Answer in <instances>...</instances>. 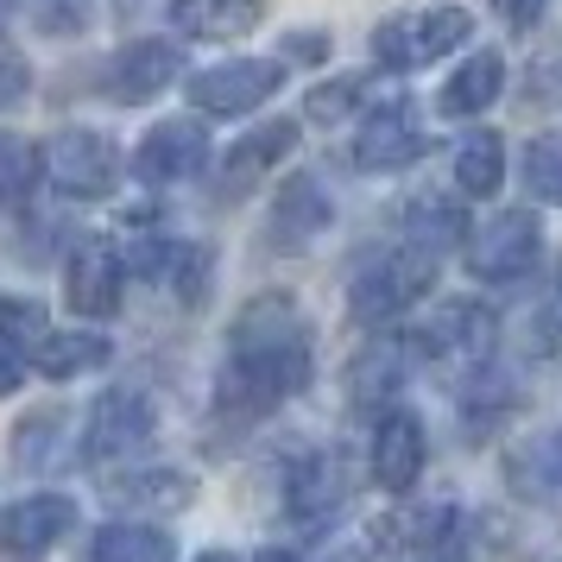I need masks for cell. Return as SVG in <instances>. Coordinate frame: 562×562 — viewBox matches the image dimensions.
<instances>
[{
	"mask_svg": "<svg viewBox=\"0 0 562 562\" xmlns=\"http://www.w3.org/2000/svg\"><path fill=\"white\" fill-rule=\"evenodd\" d=\"M196 562H234L228 550H209V557H196Z\"/></svg>",
	"mask_w": 562,
	"mask_h": 562,
	"instance_id": "obj_38",
	"label": "cell"
},
{
	"mask_svg": "<svg viewBox=\"0 0 562 562\" xmlns=\"http://www.w3.org/2000/svg\"><path fill=\"white\" fill-rule=\"evenodd\" d=\"M550 291H557V310H562V266H557V284H550Z\"/></svg>",
	"mask_w": 562,
	"mask_h": 562,
	"instance_id": "obj_39",
	"label": "cell"
},
{
	"mask_svg": "<svg viewBox=\"0 0 562 562\" xmlns=\"http://www.w3.org/2000/svg\"><path fill=\"white\" fill-rule=\"evenodd\" d=\"M499 95H506V64L493 52H474V57H461V70L442 82V114L468 121V114H486Z\"/></svg>",
	"mask_w": 562,
	"mask_h": 562,
	"instance_id": "obj_23",
	"label": "cell"
},
{
	"mask_svg": "<svg viewBox=\"0 0 562 562\" xmlns=\"http://www.w3.org/2000/svg\"><path fill=\"white\" fill-rule=\"evenodd\" d=\"M310 367H316L310 316L297 310V297L291 291H259L228 329V360H222L215 398L234 417H266V411H279L284 398L304 392Z\"/></svg>",
	"mask_w": 562,
	"mask_h": 562,
	"instance_id": "obj_1",
	"label": "cell"
},
{
	"mask_svg": "<svg viewBox=\"0 0 562 562\" xmlns=\"http://www.w3.org/2000/svg\"><path fill=\"white\" fill-rule=\"evenodd\" d=\"M493 341H499V316H493L481 297H456V304H442L430 316V329H424V348L461 355V360H474V367L493 355Z\"/></svg>",
	"mask_w": 562,
	"mask_h": 562,
	"instance_id": "obj_19",
	"label": "cell"
},
{
	"mask_svg": "<svg viewBox=\"0 0 562 562\" xmlns=\"http://www.w3.org/2000/svg\"><path fill=\"white\" fill-rule=\"evenodd\" d=\"M114 341L102 329H45L32 341V367L45 380H82V373H102Z\"/></svg>",
	"mask_w": 562,
	"mask_h": 562,
	"instance_id": "obj_20",
	"label": "cell"
},
{
	"mask_svg": "<svg viewBox=\"0 0 562 562\" xmlns=\"http://www.w3.org/2000/svg\"><path fill=\"white\" fill-rule=\"evenodd\" d=\"M329 222H335V203H329V190H323V178L297 171V178L279 183V196L266 209V240H272L279 254H304Z\"/></svg>",
	"mask_w": 562,
	"mask_h": 562,
	"instance_id": "obj_13",
	"label": "cell"
},
{
	"mask_svg": "<svg viewBox=\"0 0 562 562\" xmlns=\"http://www.w3.org/2000/svg\"><path fill=\"white\" fill-rule=\"evenodd\" d=\"M499 178H506V139L499 133H461V146H456L461 196H493Z\"/></svg>",
	"mask_w": 562,
	"mask_h": 562,
	"instance_id": "obj_25",
	"label": "cell"
},
{
	"mask_svg": "<svg viewBox=\"0 0 562 562\" xmlns=\"http://www.w3.org/2000/svg\"><path fill=\"white\" fill-rule=\"evenodd\" d=\"M121 493H127L133 506H183L190 499V474H171V468H158V474H133V481H121Z\"/></svg>",
	"mask_w": 562,
	"mask_h": 562,
	"instance_id": "obj_31",
	"label": "cell"
},
{
	"mask_svg": "<svg viewBox=\"0 0 562 562\" xmlns=\"http://www.w3.org/2000/svg\"><path fill=\"white\" fill-rule=\"evenodd\" d=\"M203 165H209V127H203V121H190V114L146 127V139L133 146V178L146 183V190L190 183Z\"/></svg>",
	"mask_w": 562,
	"mask_h": 562,
	"instance_id": "obj_10",
	"label": "cell"
},
{
	"mask_svg": "<svg viewBox=\"0 0 562 562\" xmlns=\"http://www.w3.org/2000/svg\"><path fill=\"white\" fill-rule=\"evenodd\" d=\"M284 45H291V57H304V64H323L329 57V32H291Z\"/></svg>",
	"mask_w": 562,
	"mask_h": 562,
	"instance_id": "obj_36",
	"label": "cell"
},
{
	"mask_svg": "<svg viewBox=\"0 0 562 562\" xmlns=\"http://www.w3.org/2000/svg\"><path fill=\"white\" fill-rule=\"evenodd\" d=\"M436 284V254L424 247H392L380 254L373 266H360V279L348 284V310H355V323H392V316H405L424 291Z\"/></svg>",
	"mask_w": 562,
	"mask_h": 562,
	"instance_id": "obj_3",
	"label": "cell"
},
{
	"mask_svg": "<svg viewBox=\"0 0 562 562\" xmlns=\"http://www.w3.org/2000/svg\"><path fill=\"white\" fill-rule=\"evenodd\" d=\"M367 468H373V481H380L385 493H411V486L424 481V417H417L411 405L380 411Z\"/></svg>",
	"mask_w": 562,
	"mask_h": 562,
	"instance_id": "obj_14",
	"label": "cell"
},
{
	"mask_svg": "<svg viewBox=\"0 0 562 562\" xmlns=\"http://www.w3.org/2000/svg\"><path fill=\"white\" fill-rule=\"evenodd\" d=\"M45 335V310L26 304V297H7L0 304V341H13V348H26V341H38Z\"/></svg>",
	"mask_w": 562,
	"mask_h": 562,
	"instance_id": "obj_32",
	"label": "cell"
},
{
	"mask_svg": "<svg viewBox=\"0 0 562 562\" xmlns=\"http://www.w3.org/2000/svg\"><path fill=\"white\" fill-rule=\"evenodd\" d=\"M38 178H45L38 146H32L26 133H0V203H20Z\"/></svg>",
	"mask_w": 562,
	"mask_h": 562,
	"instance_id": "obj_28",
	"label": "cell"
},
{
	"mask_svg": "<svg viewBox=\"0 0 562 562\" xmlns=\"http://www.w3.org/2000/svg\"><path fill=\"white\" fill-rule=\"evenodd\" d=\"M405 234L411 247H424V254H442V247H461V234H468V215H461L456 196H411L405 203Z\"/></svg>",
	"mask_w": 562,
	"mask_h": 562,
	"instance_id": "obj_24",
	"label": "cell"
},
{
	"mask_svg": "<svg viewBox=\"0 0 562 562\" xmlns=\"http://www.w3.org/2000/svg\"><path fill=\"white\" fill-rule=\"evenodd\" d=\"M89 562H171V537L158 525H102Z\"/></svg>",
	"mask_w": 562,
	"mask_h": 562,
	"instance_id": "obj_26",
	"label": "cell"
},
{
	"mask_svg": "<svg viewBox=\"0 0 562 562\" xmlns=\"http://www.w3.org/2000/svg\"><path fill=\"white\" fill-rule=\"evenodd\" d=\"M525 190L537 203L562 209V133H537L525 146Z\"/></svg>",
	"mask_w": 562,
	"mask_h": 562,
	"instance_id": "obj_27",
	"label": "cell"
},
{
	"mask_svg": "<svg viewBox=\"0 0 562 562\" xmlns=\"http://www.w3.org/2000/svg\"><path fill=\"white\" fill-rule=\"evenodd\" d=\"M543 259V228L531 209H499L481 234H468V272L481 284H518Z\"/></svg>",
	"mask_w": 562,
	"mask_h": 562,
	"instance_id": "obj_6",
	"label": "cell"
},
{
	"mask_svg": "<svg viewBox=\"0 0 562 562\" xmlns=\"http://www.w3.org/2000/svg\"><path fill=\"white\" fill-rule=\"evenodd\" d=\"M543 7H550V0H493V13H499L506 26H537Z\"/></svg>",
	"mask_w": 562,
	"mask_h": 562,
	"instance_id": "obj_35",
	"label": "cell"
},
{
	"mask_svg": "<svg viewBox=\"0 0 562 562\" xmlns=\"http://www.w3.org/2000/svg\"><path fill=\"white\" fill-rule=\"evenodd\" d=\"M158 430V411L153 398L139 392V385H108L95 411H89V424H82V456L89 461H121L133 449H146Z\"/></svg>",
	"mask_w": 562,
	"mask_h": 562,
	"instance_id": "obj_7",
	"label": "cell"
},
{
	"mask_svg": "<svg viewBox=\"0 0 562 562\" xmlns=\"http://www.w3.org/2000/svg\"><path fill=\"white\" fill-rule=\"evenodd\" d=\"M183 77V52L178 45H165V38H133L121 52L102 64V95H114L121 108H139L165 95L171 82Z\"/></svg>",
	"mask_w": 562,
	"mask_h": 562,
	"instance_id": "obj_11",
	"label": "cell"
},
{
	"mask_svg": "<svg viewBox=\"0 0 562 562\" xmlns=\"http://www.w3.org/2000/svg\"><path fill=\"white\" fill-rule=\"evenodd\" d=\"M32 95V64H26V52L20 45H0V114L13 102H26Z\"/></svg>",
	"mask_w": 562,
	"mask_h": 562,
	"instance_id": "obj_33",
	"label": "cell"
},
{
	"mask_svg": "<svg viewBox=\"0 0 562 562\" xmlns=\"http://www.w3.org/2000/svg\"><path fill=\"white\" fill-rule=\"evenodd\" d=\"M474 38V20L461 7H417V13H392L373 26V64L392 70V77H411V70H430L449 52H461Z\"/></svg>",
	"mask_w": 562,
	"mask_h": 562,
	"instance_id": "obj_2",
	"label": "cell"
},
{
	"mask_svg": "<svg viewBox=\"0 0 562 562\" xmlns=\"http://www.w3.org/2000/svg\"><path fill=\"white\" fill-rule=\"evenodd\" d=\"M57 442H64V417H57V411L26 417V424H20V436H13V449H20V461H26V468H52Z\"/></svg>",
	"mask_w": 562,
	"mask_h": 562,
	"instance_id": "obj_30",
	"label": "cell"
},
{
	"mask_svg": "<svg viewBox=\"0 0 562 562\" xmlns=\"http://www.w3.org/2000/svg\"><path fill=\"white\" fill-rule=\"evenodd\" d=\"M266 20V0H171V26L183 38H247Z\"/></svg>",
	"mask_w": 562,
	"mask_h": 562,
	"instance_id": "obj_22",
	"label": "cell"
},
{
	"mask_svg": "<svg viewBox=\"0 0 562 562\" xmlns=\"http://www.w3.org/2000/svg\"><path fill=\"white\" fill-rule=\"evenodd\" d=\"M341 506H348V461L335 456V449H310V456L291 461V474H284V512L297 525H329Z\"/></svg>",
	"mask_w": 562,
	"mask_h": 562,
	"instance_id": "obj_15",
	"label": "cell"
},
{
	"mask_svg": "<svg viewBox=\"0 0 562 562\" xmlns=\"http://www.w3.org/2000/svg\"><path fill=\"white\" fill-rule=\"evenodd\" d=\"M121 291H127V254L108 234H82L70 247V266H64V304L95 323V316L121 310Z\"/></svg>",
	"mask_w": 562,
	"mask_h": 562,
	"instance_id": "obj_8",
	"label": "cell"
},
{
	"mask_svg": "<svg viewBox=\"0 0 562 562\" xmlns=\"http://www.w3.org/2000/svg\"><path fill=\"white\" fill-rule=\"evenodd\" d=\"M424 127H417V114H411L405 102H385L373 108L367 121L355 127V146H348V158H355V171H373V178H385V171H405V165H417L424 158Z\"/></svg>",
	"mask_w": 562,
	"mask_h": 562,
	"instance_id": "obj_12",
	"label": "cell"
},
{
	"mask_svg": "<svg viewBox=\"0 0 562 562\" xmlns=\"http://www.w3.org/2000/svg\"><path fill=\"white\" fill-rule=\"evenodd\" d=\"M367 95H373V89H367L360 70H355V77H335V82H323V89H310V121H316V127H335V121L360 114Z\"/></svg>",
	"mask_w": 562,
	"mask_h": 562,
	"instance_id": "obj_29",
	"label": "cell"
},
{
	"mask_svg": "<svg viewBox=\"0 0 562 562\" xmlns=\"http://www.w3.org/2000/svg\"><path fill=\"white\" fill-rule=\"evenodd\" d=\"M38 165H45L52 190L70 196V203H102V196H114V178H121L114 146H108L102 133H89V127H64L52 146L38 153Z\"/></svg>",
	"mask_w": 562,
	"mask_h": 562,
	"instance_id": "obj_5",
	"label": "cell"
},
{
	"mask_svg": "<svg viewBox=\"0 0 562 562\" xmlns=\"http://www.w3.org/2000/svg\"><path fill=\"white\" fill-rule=\"evenodd\" d=\"M411 373H417V341L380 335V341L360 348L355 367H348V398H355V405H373V411H392V398L411 385Z\"/></svg>",
	"mask_w": 562,
	"mask_h": 562,
	"instance_id": "obj_17",
	"label": "cell"
},
{
	"mask_svg": "<svg viewBox=\"0 0 562 562\" xmlns=\"http://www.w3.org/2000/svg\"><path fill=\"white\" fill-rule=\"evenodd\" d=\"M254 562H304V557H297V550H259Z\"/></svg>",
	"mask_w": 562,
	"mask_h": 562,
	"instance_id": "obj_37",
	"label": "cell"
},
{
	"mask_svg": "<svg viewBox=\"0 0 562 562\" xmlns=\"http://www.w3.org/2000/svg\"><path fill=\"white\" fill-rule=\"evenodd\" d=\"M26 348H13V341H0V398H13L20 385H26Z\"/></svg>",
	"mask_w": 562,
	"mask_h": 562,
	"instance_id": "obj_34",
	"label": "cell"
},
{
	"mask_svg": "<svg viewBox=\"0 0 562 562\" xmlns=\"http://www.w3.org/2000/svg\"><path fill=\"white\" fill-rule=\"evenodd\" d=\"M506 486L518 499H531V506H562V424L531 430L525 442H512Z\"/></svg>",
	"mask_w": 562,
	"mask_h": 562,
	"instance_id": "obj_18",
	"label": "cell"
},
{
	"mask_svg": "<svg viewBox=\"0 0 562 562\" xmlns=\"http://www.w3.org/2000/svg\"><path fill=\"white\" fill-rule=\"evenodd\" d=\"M77 531V499L70 493H26L0 512V557L7 562H45Z\"/></svg>",
	"mask_w": 562,
	"mask_h": 562,
	"instance_id": "obj_9",
	"label": "cell"
},
{
	"mask_svg": "<svg viewBox=\"0 0 562 562\" xmlns=\"http://www.w3.org/2000/svg\"><path fill=\"white\" fill-rule=\"evenodd\" d=\"M139 279L165 284L178 304H196L209 291V279H215V259H209V247H196V240H171V234H153V240H139L127 259Z\"/></svg>",
	"mask_w": 562,
	"mask_h": 562,
	"instance_id": "obj_16",
	"label": "cell"
},
{
	"mask_svg": "<svg viewBox=\"0 0 562 562\" xmlns=\"http://www.w3.org/2000/svg\"><path fill=\"white\" fill-rule=\"evenodd\" d=\"M297 146V121H266L259 133H247V139H234L228 153H222V190L228 196H240V190H254L259 171H272L284 153Z\"/></svg>",
	"mask_w": 562,
	"mask_h": 562,
	"instance_id": "obj_21",
	"label": "cell"
},
{
	"mask_svg": "<svg viewBox=\"0 0 562 562\" xmlns=\"http://www.w3.org/2000/svg\"><path fill=\"white\" fill-rule=\"evenodd\" d=\"M557 360H562V348H557Z\"/></svg>",
	"mask_w": 562,
	"mask_h": 562,
	"instance_id": "obj_40",
	"label": "cell"
},
{
	"mask_svg": "<svg viewBox=\"0 0 562 562\" xmlns=\"http://www.w3.org/2000/svg\"><path fill=\"white\" fill-rule=\"evenodd\" d=\"M279 82H284L279 57H228V64L196 70L183 89H190L196 114H209V121H240V114H254V108L272 102V95H279Z\"/></svg>",
	"mask_w": 562,
	"mask_h": 562,
	"instance_id": "obj_4",
	"label": "cell"
}]
</instances>
